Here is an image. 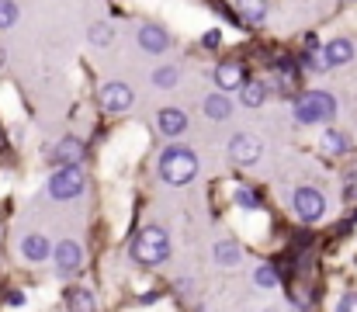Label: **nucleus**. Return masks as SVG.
Returning <instances> with one entry per match:
<instances>
[{"mask_svg": "<svg viewBox=\"0 0 357 312\" xmlns=\"http://www.w3.org/2000/svg\"><path fill=\"white\" fill-rule=\"evenodd\" d=\"M337 312H357V295H344L340 306H337Z\"/></svg>", "mask_w": 357, "mask_h": 312, "instance_id": "nucleus-28", "label": "nucleus"}, {"mask_svg": "<svg viewBox=\"0 0 357 312\" xmlns=\"http://www.w3.org/2000/svg\"><path fill=\"white\" fill-rule=\"evenodd\" d=\"M323 149H326L330 156H340V153L351 149V142H347L344 132H326V135H323Z\"/></svg>", "mask_w": 357, "mask_h": 312, "instance_id": "nucleus-20", "label": "nucleus"}, {"mask_svg": "<svg viewBox=\"0 0 357 312\" xmlns=\"http://www.w3.org/2000/svg\"><path fill=\"white\" fill-rule=\"evenodd\" d=\"M239 257H243V253H239L236 243H219V246H215V260H219V264H239Z\"/></svg>", "mask_w": 357, "mask_h": 312, "instance_id": "nucleus-22", "label": "nucleus"}, {"mask_svg": "<svg viewBox=\"0 0 357 312\" xmlns=\"http://www.w3.org/2000/svg\"><path fill=\"white\" fill-rule=\"evenodd\" d=\"M302 66H305V70H312V73H326L333 63H330L326 49H316V45H309V52L302 56Z\"/></svg>", "mask_w": 357, "mask_h": 312, "instance_id": "nucleus-16", "label": "nucleus"}, {"mask_svg": "<svg viewBox=\"0 0 357 312\" xmlns=\"http://www.w3.org/2000/svg\"><path fill=\"white\" fill-rule=\"evenodd\" d=\"M52 156H56V163H63V167H77L84 156H87V149H84V142L80 139H59L56 142V149H52Z\"/></svg>", "mask_w": 357, "mask_h": 312, "instance_id": "nucleus-8", "label": "nucleus"}, {"mask_svg": "<svg viewBox=\"0 0 357 312\" xmlns=\"http://www.w3.org/2000/svg\"><path fill=\"white\" fill-rule=\"evenodd\" d=\"M253 281H257L260 288H274V285H278V271L264 264V267H257V271H253Z\"/></svg>", "mask_w": 357, "mask_h": 312, "instance_id": "nucleus-23", "label": "nucleus"}, {"mask_svg": "<svg viewBox=\"0 0 357 312\" xmlns=\"http://www.w3.org/2000/svg\"><path fill=\"white\" fill-rule=\"evenodd\" d=\"M101 104H105V111H125L128 104H132V91L125 87V84H105L101 87Z\"/></svg>", "mask_w": 357, "mask_h": 312, "instance_id": "nucleus-9", "label": "nucleus"}, {"mask_svg": "<svg viewBox=\"0 0 357 312\" xmlns=\"http://www.w3.org/2000/svg\"><path fill=\"white\" fill-rule=\"evenodd\" d=\"M132 253H135L139 264H163L170 257V236H167V229H160V225L139 229V236L132 243Z\"/></svg>", "mask_w": 357, "mask_h": 312, "instance_id": "nucleus-2", "label": "nucleus"}, {"mask_svg": "<svg viewBox=\"0 0 357 312\" xmlns=\"http://www.w3.org/2000/svg\"><path fill=\"white\" fill-rule=\"evenodd\" d=\"M260 153H264V146L250 132H239V135H233V142H229V160H236V163H257Z\"/></svg>", "mask_w": 357, "mask_h": 312, "instance_id": "nucleus-6", "label": "nucleus"}, {"mask_svg": "<svg viewBox=\"0 0 357 312\" xmlns=\"http://www.w3.org/2000/svg\"><path fill=\"white\" fill-rule=\"evenodd\" d=\"M91 42H94V45H108V42H112V24H105V21L94 24V28H91Z\"/></svg>", "mask_w": 357, "mask_h": 312, "instance_id": "nucleus-25", "label": "nucleus"}, {"mask_svg": "<svg viewBox=\"0 0 357 312\" xmlns=\"http://www.w3.org/2000/svg\"><path fill=\"white\" fill-rule=\"evenodd\" d=\"M17 21V3L14 0H0V28H10Z\"/></svg>", "mask_w": 357, "mask_h": 312, "instance_id": "nucleus-24", "label": "nucleus"}, {"mask_svg": "<svg viewBox=\"0 0 357 312\" xmlns=\"http://www.w3.org/2000/svg\"><path fill=\"white\" fill-rule=\"evenodd\" d=\"M205 114H208V118H215V121H222V118H229V114H233V101H229V98H222V94H212V98H205Z\"/></svg>", "mask_w": 357, "mask_h": 312, "instance_id": "nucleus-17", "label": "nucleus"}, {"mask_svg": "<svg viewBox=\"0 0 357 312\" xmlns=\"http://www.w3.org/2000/svg\"><path fill=\"white\" fill-rule=\"evenodd\" d=\"M49 195H52L56 202H73V198H80V195H84V174H80L77 167L56 170L52 181H49Z\"/></svg>", "mask_w": 357, "mask_h": 312, "instance_id": "nucleus-4", "label": "nucleus"}, {"mask_svg": "<svg viewBox=\"0 0 357 312\" xmlns=\"http://www.w3.org/2000/svg\"><path fill=\"white\" fill-rule=\"evenodd\" d=\"M295 211H298L305 222L323 218V211H326V198H323V191H319V188H298V191H295Z\"/></svg>", "mask_w": 357, "mask_h": 312, "instance_id": "nucleus-5", "label": "nucleus"}, {"mask_svg": "<svg viewBox=\"0 0 357 312\" xmlns=\"http://www.w3.org/2000/svg\"><path fill=\"white\" fill-rule=\"evenodd\" d=\"M80 264H84V250H80V243L66 239V243L56 246V267H59V274H73Z\"/></svg>", "mask_w": 357, "mask_h": 312, "instance_id": "nucleus-7", "label": "nucleus"}, {"mask_svg": "<svg viewBox=\"0 0 357 312\" xmlns=\"http://www.w3.org/2000/svg\"><path fill=\"white\" fill-rule=\"evenodd\" d=\"M160 128H163V135H181L188 128V114L181 107H163L160 111Z\"/></svg>", "mask_w": 357, "mask_h": 312, "instance_id": "nucleus-12", "label": "nucleus"}, {"mask_svg": "<svg viewBox=\"0 0 357 312\" xmlns=\"http://www.w3.org/2000/svg\"><path fill=\"white\" fill-rule=\"evenodd\" d=\"M153 84H156V87H163V91L177 87V70H174V66H160V70L153 73Z\"/></svg>", "mask_w": 357, "mask_h": 312, "instance_id": "nucleus-21", "label": "nucleus"}, {"mask_svg": "<svg viewBox=\"0 0 357 312\" xmlns=\"http://www.w3.org/2000/svg\"><path fill=\"white\" fill-rule=\"evenodd\" d=\"M66 309L70 312H98V306H94V295H91L87 288H70V292H66Z\"/></svg>", "mask_w": 357, "mask_h": 312, "instance_id": "nucleus-14", "label": "nucleus"}, {"mask_svg": "<svg viewBox=\"0 0 357 312\" xmlns=\"http://www.w3.org/2000/svg\"><path fill=\"white\" fill-rule=\"evenodd\" d=\"M0 66H3V52H0Z\"/></svg>", "mask_w": 357, "mask_h": 312, "instance_id": "nucleus-29", "label": "nucleus"}, {"mask_svg": "<svg viewBox=\"0 0 357 312\" xmlns=\"http://www.w3.org/2000/svg\"><path fill=\"white\" fill-rule=\"evenodd\" d=\"M239 91H243V104L246 107H260V104L267 101V84H260V80H250Z\"/></svg>", "mask_w": 357, "mask_h": 312, "instance_id": "nucleus-18", "label": "nucleus"}, {"mask_svg": "<svg viewBox=\"0 0 357 312\" xmlns=\"http://www.w3.org/2000/svg\"><path fill=\"white\" fill-rule=\"evenodd\" d=\"M215 84H219L222 91H236V87L246 84V73H243L239 63H219V70H215Z\"/></svg>", "mask_w": 357, "mask_h": 312, "instance_id": "nucleus-11", "label": "nucleus"}, {"mask_svg": "<svg viewBox=\"0 0 357 312\" xmlns=\"http://www.w3.org/2000/svg\"><path fill=\"white\" fill-rule=\"evenodd\" d=\"M236 205H243V208H257V205H260V195H253V191L239 188V191H236Z\"/></svg>", "mask_w": 357, "mask_h": 312, "instance_id": "nucleus-27", "label": "nucleus"}, {"mask_svg": "<svg viewBox=\"0 0 357 312\" xmlns=\"http://www.w3.org/2000/svg\"><path fill=\"white\" fill-rule=\"evenodd\" d=\"M326 56H330V63H333V66H344V63H351V59H354V45H351L347 38H337V42H330V45H326Z\"/></svg>", "mask_w": 357, "mask_h": 312, "instance_id": "nucleus-15", "label": "nucleus"}, {"mask_svg": "<svg viewBox=\"0 0 357 312\" xmlns=\"http://www.w3.org/2000/svg\"><path fill=\"white\" fill-rule=\"evenodd\" d=\"M21 250H24V257L28 260H45L49 257V239L42 236V232H31V236H24V243H21Z\"/></svg>", "mask_w": 357, "mask_h": 312, "instance_id": "nucleus-13", "label": "nucleus"}, {"mask_svg": "<svg viewBox=\"0 0 357 312\" xmlns=\"http://www.w3.org/2000/svg\"><path fill=\"white\" fill-rule=\"evenodd\" d=\"M139 45H142L146 52H167L170 35H167L163 28H156V24H142V28H139Z\"/></svg>", "mask_w": 357, "mask_h": 312, "instance_id": "nucleus-10", "label": "nucleus"}, {"mask_svg": "<svg viewBox=\"0 0 357 312\" xmlns=\"http://www.w3.org/2000/svg\"><path fill=\"white\" fill-rule=\"evenodd\" d=\"M344 198H347V202H357V167L347 170V177H344Z\"/></svg>", "mask_w": 357, "mask_h": 312, "instance_id": "nucleus-26", "label": "nucleus"}, {"mask_svg": "<svg viewBox=\"0 0 357 312\" xmlns=\"http://www.w3.org/2000/svg\"><path fill=\"white\" fill-rule=\"evenodd\" d=\"M195 174H198V156L191 149H184V146L163 149V156H160V177L167 184H188Z\"/></svg>", "mask_w": 357, "mask_h": 312, "instance_id": "nucleus-1", "label": "nucleus"}, {"mask_svg": "<svg viewBox=\"0 0 357 312\" xmlns=\"http://www.w3.org/2000/svg\"><path fill=\"white\" fill-rule=\"evenodd\" d=\"M333 114H337V101L326 91H309L295 101V118L302 125H319V121H330Z\"/></svg>", "mask_w": 357, "mask_h": 312, "instance_id": "nucleus-3", "label": "nucleus"}, {"mask_svg": "<svg viewBox=\"0 0 357 312\" xmlns=\"http://www.w3.org/2000/svg\"><path fill=\"white\" fill-rule=\"evenodd\" d=\"M236 7L246 21H264L267 17V0H236Z\"/></svg>", "mask_w": 357, "mask_h": 312, "instance_id": "nucleus-19", "label": "nucleus"}]
</instances>
